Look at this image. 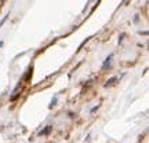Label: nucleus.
I'll list each match as a JSON object with an SVG mask.
<instances>
[{"label":"nucleus","instance_id":"obj_2","mask_svg":"<svg viewBox=\"0 0 149 143\" xmlns=\"http://www.w3.org/2000/svg\"><path fill=\"white\" fill-rule=\"evenodd\" d=\"M110 59H112V54H110V55L106 58V59H105V62H104V65H102V70L108 69V67L110 66Z\"/></svg>","mask_w":149,"mask_h":143},{"label":"nucleus","instance_id":"obj_4","mask_svg":"<svg viewBox=\"0 0 149 143\" xmlns=\"http://www.w3.org/2000/svg\"><path fill=\"white\" fill-rule=\"evenodd\" d=\"M117 80V77L116 76H113V77H110V79L109 80H108L106 81V84H105V87H109V85H113V84H115V81H116Z\"/></svg>","mask_w":149,"mask_h":143},{"label":"nucleus","instance_id":"obj_6","mask_svg":"<svg viewBox=\"0 0 149 143\" xmlns=\"http://www.w3.org/2000/svg\"><path fill=\"white\" fill-rule=\"evenodd\" d=\"M98 109H100V105H98V106H95V107H93V109H91V111H90V113H91V114H93V113H95V111L98 110Z\"/></svg>","mask_w":149,"mask_h":143},{"label":"nucleus","instance_id":"obj_1","mask_svg":"<svg viewBox=\"0 0 149 143\" xmlns=\"http://www.w3.org/2000/svg\"><path fill=\"white\" fill-rule=\"evenodd\" d=\"M32 76H33V66H30L28 69V72H26V76H25V81H26V83H29V81H30Z\"/></svg>","mask_w":149,"mask_h":143},{"label":"nucleus","instance_id":"obj_7","mask_svg":"<svg viewBox=\"0 0 149 143\" xmlns=\"http://www.w3.org/2000/svg\"><path fill=\"white\" fill-rule=\"evenodd\" d=\"M55 103H57V99H53V101H51V105H50V107H53Z\"/></svg>","mask_w":149,"mask_h":143},{"label":"nucleus","instance_id":"obj_5","mask_svg":"<svg viewBox=\"0 0 149 143\" xmlns=\"http://www.w3.org/2000/svg\"><path fill=\"white\" fill-rule=\"evenodd\" d=\"M7 17H8V15H6V17H4V18H3V19H2V22H0V28H2V26H3V25H4V22H6V21H7Z\"/></svg>","mask_w":149,"mask_h":143},{"label":"nucleus","instance_id":"obj_3","mask_svg":"<svg viewBox=\"0 0 149 143\" xmlns=\"http://www.w3.org/2000/svg\"><path fill=\"white\" fill-rule=\"evenodd\" d=\"M51 128H53V127H51V125H47V127H46L44 129H43V131H42V132H40V134H39V135H48V134H50V132H51Z\"/></svg>","mask_w":149,"mask_h":143}]
</instances>
